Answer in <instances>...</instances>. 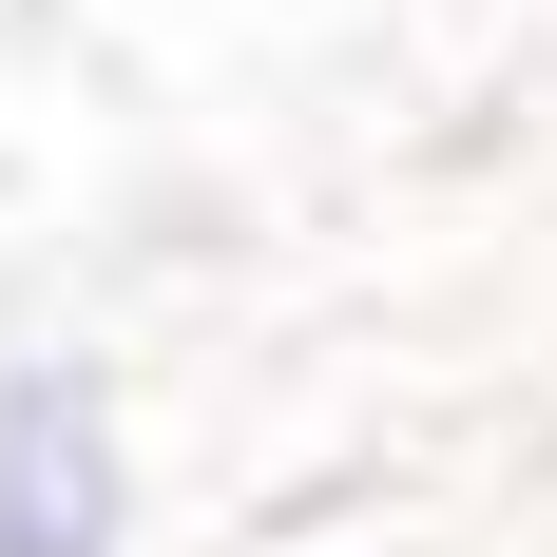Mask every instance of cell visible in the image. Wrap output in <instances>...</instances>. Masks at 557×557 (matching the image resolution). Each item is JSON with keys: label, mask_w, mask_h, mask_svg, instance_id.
<instances>
[{"label": "cell", "mask_w": 557, "mask_h": 557, "mask_svg": "<svg viewBox=\"0 0 557 557\" xmlns=\"http://www.w3.org/2000/svg\"><path fill=\"white\" fill-rule=\"evenodd\" d=\"M135 404L97 346H0V557H135Z\"/></svg>", "instance_id": "1"}]
</instances>
